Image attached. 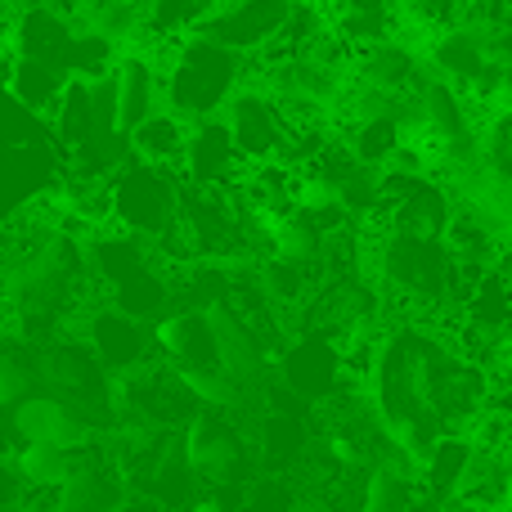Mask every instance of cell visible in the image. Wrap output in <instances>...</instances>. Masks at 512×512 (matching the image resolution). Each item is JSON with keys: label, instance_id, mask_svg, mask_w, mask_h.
<instances>
[{"label": "cell", "instance_id": "obj_1", "mask_svg": "<svg viewBox=\"0 0 512 512\" xmlns=\"http://www.w3.org/2000/svg\"><path fill=\"white\" fill-rule=\"evenodd\" d=\"M243 81H248V54L230 50L203 32H189L162 63V108H171L185 122L221 117Z\"/></svg>", "mask_w": 512, "mask_h": 512}, {"label": "cell", "instance_id": "obj_2", "mask_svg": "<svg viewBox=\"0 0 512 512\" xmlns=\"http://www.w3.org/2000/svg\"><path fill=\"white\" fill-rule=\"evenodd\" d=\"M108 198H113V225L144 243H158L167 230H176L180 216V171L149 167L131 158L108 176Z\"/></svg>", "mask_w": 512, "mask_h": 512}, {"label": "cell", "instance_id": "obj_3", "mask_svg": "<svg viewBox=\"0 0 512 512\" xmlns=\"http://www.w3.org/2000/svg\"><path fill=\"white\" fill-rule=\"evenodd\" d=\"M113 423L108 414L81 405V400H68L59 391L36 387L32 396H23L14 409H9V432L14 441H50L63 445V450H90V445L104 436V427Z\"/></svg>", "mask_w": 512, "mask_h": 512}, {"label": "cell", "instance_id": "obj_4", "mask_svg": "<svg viewBox=\"0 0 512 512\" xmlns=\"http://www.w3.org/2000/svg\"><path fill=\"white\" fill-rule=\"evenodd\" d=\"M180 459L203 486H234L243 477L248 450H243L239 427H230L221 409H198L180 427Z\"/></svg>", "mask_w": 512, "mask_h": 512}, {"label": "cell", "instance_id": "obj_5", "mask_svg": "<svg viewBox=\"0 0 512 512\" xmlns=\"http://www.w3.org/2000/svg\"><path fill=\"white\" fill-rule=\"evenodd\" d=\"M77 333L86 337V346L108 369V378H113V373H135V369H144V364L158 360L153 324H144V319L108 306V301H95V306L77 319Z\"/></svg>", "mask_w": 512, "mask_h": 512}, {"label": "cell", "instance_id": "obj_6", "mask_svg": "<svg viewBox=\"0 0 512 512\" xmlns=\"http://www.w3.org/2000/svg\"><path fill=\"white\" fill-rule=\"evenodd\" d=\"M203 319H207V328H212L216 364H221L243 391H256L265 382L270 360H274V351L261 342V333H256V328L225 297L212 301V306H203Z\"/></svg>", "mask_w": 512, "mask_h": 512}, {"label": "cell", "instance_id": "obj_7", "mask_svg": "<svg viewBox=\"0 0 512 512\" xmlns=\"http://www.w3.org/2000/svg\"><path fill=\"white\" fill-rule=\"evenodd\" d=\"M221 117L248 162L279 158L283 144H288V122H283L279 104H274V95L265 86H256V81H243V86L234 90Z\"/></svg>", "mask_w": 512, "mask_h": 512}, {"label": "cell", "instance_id": "obj_8", "mask_svg": "<svg viewBox=\"0 0 512 512\" xmlns=\"http://www.w3.org/2000/svg\"><path fill=\"white\" fill-rule=\"evenodd\" d=\"M248 171V158L239 153L225 117H203L189 122V144H185V162H180V180L198 189H234Z\"/></svg>", "mask_w": 512, "mask_h": 512}, {"label": "cell", "instance_id": "obj_9", "mask_svg": "<svg viewBox=\"0 0 512 512\" xmlns=\"http://www.w3.org/2000/svg\"><path fill=\"white\" fill-rule=\"evenodd\" d=\"M108 77H113V117H117V131L131 135L135 126L144 122V117L162 108V68H158V59H153L149 50H140V45H126V50H117Z\"/></svg>", "mask_w": 512, "mask_h": 512}, {"label": "cell", "instance_id": "obj_10", "mask_svg": "<svg viewBox=\"0 0 512 512\" xmlns=\"http://www.w3.org/2000/svg\"><path fill=\"white\" fill-rule=\"evenodd\" d=\"M288 9H292V0H225L198 32L230 45V50H239V54H256L265 41L279 36Z\"/></svg>", "mask_w": 512, "mask_h": 512}, {"label": "cell", "instance_id": "obj_11", "mask_svg": "<svg viewBox=\"0 0 512 512\" xmlns=\"http://www.w3.org/2000/svg\"><path fill=\"white\" fill-rule=\"evenodd\" d=\"M126 499H131L126 477L108 463L104 445H95L90 459L59 490H50V512H117Z\"/></svg>", "mask_w": 512, "mask_h": 512}, {"label": "cell", "instance_id": "obj_12", "mask_svg": "<svg viewBox=\"0 0 512 512\" xmlns=\"http://www.w3.org/2000/svg\"><path fill=\"white\" fill-rule=\"evenodd\" d=\"M153 346L171 369H212L216 364V346H212V328H207L203 310L180 306L167 315L153 319Z\"/></svg>", "mask_w": 512, "mask_h": 512}, {"label": "cell", "instance_id": "obj_13", "mask_svg": "<svg viewBox=\"0 0 512 512\" xmlns=\"http://www.w3.org/2000/svg\"><path fill=\"white\" fill-rule=\"evenodd\" d=\"M126 144H131V158L149 162V167L180 171L185 144H189V122L176 117L171 108H158V113H149L131 135H126Z\"/></svg>", "mask_w": 512, "mask_h": 512}, {"label": "cell", "instance_id": "obj_14", "mask_svg": "<svg viewBox=\"0 0 512 512\" xmlns=\"http://www.w3.org/2000/svg\"><path fill=\"white\" fill-rule=\"evenodd\" d=\"M95 445H90V450H95ZM90 450H63V445H50V441H23L14 450V463L32 495H50V490H59L63 481L90 459Z\"/></svg>", "mask_w": 512, "mask_h": 512}, {"label": "cell", "instance_id": "obj_15", "mask_svg": "<svg viewBox=\"0 0 512 512\" xmlns=\"http://www.w3.org/2000/svg\"><path fill=\"white\" fill-rule=\"evenodd\" d=\"M68 81H72V77L54 72L50 63L18 54L14 77H9V86H5V90H9V99H14L18 108H27L32 117H45V122H50L54 108H59V99H63V90H68Z\"/></svg>", "mask_w": 512, "mask_h": 512}, {"label": "cell", "instance_id": "obj_16", "mask_svg": "<svg viewBox=\"0 0 512 512\" xmlns=\"http://www.w3.org/2000/svg\"><path fill=\"white\" fill-rule=\"evenodd\" d=\"M72 23L108 41L113 50H126L144 36V0H86Z\"/></svg>", "mask_w": 512, "mask_h": 512}, {"label": "cell", "instance_id": "obj_17", "mask_svg": "<svg viewBox=\"0 0 512 512\" xmlns=\"http://www.w3.org/2000/svg\"><path fill=\"white\" fill-rule=\"evenodd\" d=\"M337 135H342L346 149H351L355 158H360L364 167H373V171L391 167V158H396L400 144H405V126H400L391 113L360 117V122H346V126H337Z\"/></svg>", "mask_w": 512, "mask_h": 512}, {"label": "cell", "instance_id": "obj_18", "mask_svg": "<svg viewBox=\"0 0 512 512\" xmlns=\"http://www.w3.org/2000/svg\"><path fill=\"white\" fill-rule=\"evenodd\" d=\"M468 459H472V441L463 432H450L427 450V459L418 463V477H423V486L432 490L441 504H450L459 481H463V472H468Z\"/></svg>", "mask_w": 512, "mask_h": 512}, {"label": "cell", "instance_id": "obj_19", "mask_svg": "<svg viewBox=\"0 0 512 512\" xmlns=\"http://www.w3.org/2000/svg\"><path fill=\"white\" fill-rule=\"evenodd\" d=\"M36 387H41V378H36V346L0 342V409H14Z\"/></svg>", "mask_w": 512, "mask_h": 512}, {"label": "cell", "instance_id": "obj_20", "mask_svg": "<svg viewBox=\"0 0 512 512\" xmlns=\"http://www.w3.org/2000/svg\"><path fill=\"white\" fill-rule=\"evenodd\" d=\"M27 499H32V490H27V481H23V472H18L14 454H0V512L27 508Z\"/></svg>", "mask_w": 512, "mask_h": 512}, {"label": "cell", "instance_id": "obj_21", "mask_svg": "<svg viewBox=\"0 0 512 512\" xmlns=\"http://www.w3.org/2000/svg\"><path fill=\"white\" fill-rule=\"evenodd\" d=\"M185 512H234L230 504H225L221 495H203V499H189Z\"/></svg>", "mask_w": 512, "mask_h": 512}, {"label": "cell", "instance_id": "obj_22", "mask_svg": "<svg viewBox=\"0 0 512 512\" xmlns=\"http://www.w3.org/2000/svg\"><path fill=\"white\" fill-rule=\"evenodd\" d=\"M18 512H50V504H27V508H18Z\"/></svg>", "mask_w": 512, "mask_h": 512}]
</instances>
